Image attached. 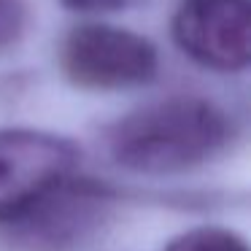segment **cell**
Returning a JSON list of instances; mask_svg holds the SVG:
<instances>
[{"label":"cell","mask_w":251,"mask_h":251,"mask_svg":"<svg viewBox=\"0 0 251 251\" xmlns=\"http://www.w3.org/2000/svg\"><path fill=\"white\" fill-rule=\"evenodd\" d=\"M165 251H249V243L227 227H195L173 238Z\"/></svg>","instance_id":"obj_5"},{"label":"cell","mask_w":251,"mask_h":251,"mask_svg":"<svg viewBox=\"0 0 251 251\" xmlns=\"http://www.w3.org/2000/svg\"><path fill=\"white\" fill-rule=\"evenodd\" d=\"M60 71L73 87L89 92H119L154 81L157 46L125 27L87 22L73 27L60 46Z\"/></svg>","instance_id":"obj_3"},{"label":"cell","mask_w":251,"mask_h":251,"mask_svg":"<svg viewBox=\"0 0 251 251\" xmlns=\"http://www.w3.org/2000/svg\"><path fill=\"white\" fill-rule=\"evenodd\" d=\"M81 149L33 127L0 130V227L38 222L81 184Z\"/></svg>","instance_id":"obj_2"},{"label":"cell","mask_w":251,"mask_h":251,"mask_svg":"<svg viewBox=\"0 0 251 251\" xmlns=\"http://www.w3.org/2000/svg\"><path fill=\"white\" fill-rule=\"evenodd\" d=\"M108 154L143 176H176L211 162L232 141V122L216 103L176 95L130 111L108 130Z\"/></svg>","instance_id":"obj_1"},{"label":"cell","mask_w":251,"mask_h":251,"mask_svg":"<svg viewBox=\"0 0 251 251\" xmlns=\"http://www.w3.org/2000/svg\"><path fill=\"white\" fill-rule=\"evenodd\" d=\"M27 30V6L25 0H0V54L22 41Z\"/></svg>","instance_id":"obj_6"},{"label":"cell","mask_w":251,"mask_h":251,"mask_svg":"<svg viewBox=\"0 0 251 251\" xmlns=\"http://www.w3.org/2000/svg\"><path fill=\"white\" fill-rule=\"evenodd\" d=\"M60 3L68 11H78V14H114L138 6L141 0H60Z\"/></svg>","instance_id":"obj_7"},{"label":"cell","mask_w":251,"mask_h":251,"mask_svg":"<svg viewBox=\"0 0 251 251\" xmlns=\"http://www.w3.org/2000/svg\"><path fill=\"white\" fill-rule=\"evenodd\" d=\"M173 41L192 62L216 73H238L251 60L249 0H181Z\"/></svg>","instance_id":"obj_4"}]
</instances>
